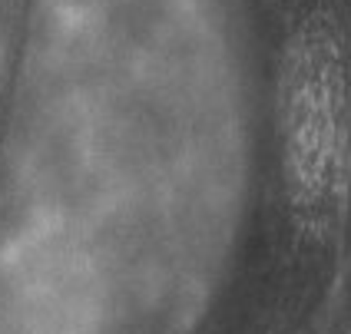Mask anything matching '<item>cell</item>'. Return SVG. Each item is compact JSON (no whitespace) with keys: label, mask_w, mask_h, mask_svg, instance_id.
Here are the masks:
<instances>
[{"label":"cell","mask_w":351,"mask_h":334,"mask_svg":"<svg viewBox=\"0 0 351 334\" xmlns=\"http://www.w3.org/2000/svg\"><path fill=\"white\" fill-rule=\"evenodd\" d=\"M345 93L332 40L305 34L295 43L285 83L289 179L295 205L308 216L332 209L345 159Z\"/></svg>","instance_id":"cell-1"}]
</instances>
